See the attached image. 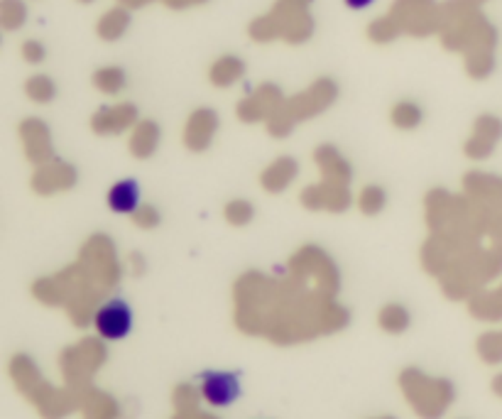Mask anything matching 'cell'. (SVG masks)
<instances>
[{
    "label": "cell",
    "instance_id": "6",
    "mask_svg": "<svg viewBox=\"0 0 502 419\" xmlns=\"http://www.w3.org/2000/svg\"><path fill=\"white\" fill-rule=\"evenodd\" d=\"M370 3H373V0H346V5H349V8H353V10L368 8Z\"/></svg>",
    "mask_w": 502,
    "mask_h": 419
},
{
    "label": "cell",
    "instance_id": "1",
    "mask_svg": "<svg viewBox=\"0 0 502 419\" xmlns=\"http://www.w3.org/2000/svg\"><path fill=\"white\" fill-rule=\"evenodd\" d=\"M133 329V309L123 299L105 302L96 314V331L108 341L125 339Z\"/></svg>",
    "mask_w": 502,
    "mask_h": 419
},
{
    "label": "cell",
    "instance_id": "4",
    "mask_svg": "<svg viewBox=\"0 0 502 419\" xmlns=\"http://www.w3.org/2000/svg\"><path fill=\"white\" fill-rule=\"evenodd\" d=\"M30 94H33L37 101H47L52 96V89H49L47 79H33L30 81Z\"/></svg>",
    "mask_w": 502,
    "mask_h": 419
},
{
    "label": "cell",
    "instance_id": "3",
    "mask_svg": "<svg viewBox=\"0 0 502 419\" xmlns=\"http://www.w3.org/2000/svg\"><path fill=\"white\" fill-rule=\"evenodd\" d=\"M140 204V186L135 179H123L118 185L111 186L108 192V206L115 214H133Z\"/></svg>",
    "mask_w": 502,
    "mask_h": 419
},
{
    "label": "cell",
    "instance_id": "2",
    "mask_svg": "<svg viewBox=\"0 0 502 419\" xmlns=\"http://www.w3.org/2000/svg\"><path fill=\"white\" fill-rule=\"evenodd\" d=\"M202 393L213 407H226L241 395V383L233 373H206L202 378Z\"/></svg>",
    "mask_w": 502,
    "mask_h": 419
},
{
    "label": "cell",
    "instance_id": "5",
    "mask_svg": "<svg viewBox=\"0 0 502 419\" xmlns=\"http://www.w3.org/2000/svg\"><path fill=\"white\" fill-rule=\"evenodd\" d=\"M25 57L30 59V62H37V59H42V47H40V45H33V42H30V45L25 47Z\"/></svg>",
    "mask_w": 502,
    "mask_h": 419
}]
</instances>
